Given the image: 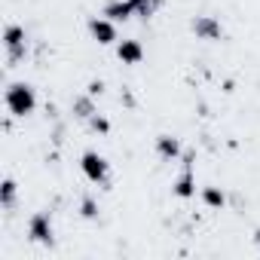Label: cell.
Returning <instances> with one entry per match:
<instances>
[{
  "label": "cell",
  "instance_id": "obj_1",
  "mask_svg": "<svg viewBox=\"0 0 260 260\" xmlns=\"http://www.w3.org/2000/svg\"><path fill=\"white\" fill-rule=\"evenodd\" d=\"M7 110L13 113V116H28V113H34V107H37V92L28 86V83H13L10 89H7Z\"/></svg>",
  "mask_w": 260,
  "mask_h": 260
},
{
  "label": "cell",
  "instance_id": "obj_2",
  "mask_svg": "<svg viewBox=\"0 0 260 260\" xmlns=\"http://www.w3.org/2000/svg\"><path fill=\"white\" fill-rule=\"evenodd\" d=\"M80 172L86 175L89 184H98V187H104L110 181V162L101 153H95V150H86L80 156Z\"/></svg>",
  "mask_w": 260,
  "mask_h": 260
},
{
  "label": "cell",
  "instance_id": "obj_3",
  "mask_svg": "<svg viewBox=\"0 0 260 260\" xmlns=\"http://www.w3.org/2000/svg\"><path fill=\"white\" fill-rule=\"evenodd\" d=\"M25 46H28L25 28H22V25H7V28H4V49H7L10 64H16L19 58H25Z\"/></svg>",
  "mask_w": 260,
  "mask_h": 260
},
{
  "label": "cell",
  "instance_id": "obj_4",
  "mask_svg": "<svg viewBox=\"0 0 260 260\" xmlns=\"http://www.w3.org/2000/svg\"><path fill=\"white\" fill-rule=\"evenodd\" d=\"M172 190H175V196H178V199H193V196H196V175H193V153H187V156H184V169H181V175H178V181L172 184Z\"/></svg>",
  "mask_w": 260,
  "mask_h": 260
},
{
  "label": "cell",
  "instance_id": "obj_5",
  "mask_svg": "<svg viewBox=\"0 0 260 260\" xmlns=\"http://www.w3.org/2000/svg\"><path fill=\"white\" fill-rule=\"evenodd\" d=\"M89 34H92L95 43L110 46V43H116V22L107 19V16H92L89 19Z\"/></svg>",
  "mask_w": 260,
  "mask_h": 260
},
{
  "label": "cell",
  "instance_id": "obj_6",
  "mask_svg": "<svg viewBox=\"0 0 260 260\" xmlns=\"http://www.w3.org/2000/svg\"><path fill=\"white\" fill-rule=\"evenodd\" d=\"M28 239L37 242V245H49L52 242V217H49V211H37L28 220Z\"/></svg>",
  "mask_w": 260,
  "mask_h": 260
},
{
  "label": "cell",
  "instance_id": "obj_7",
  "mask_svg": "<svg viewBox=\"0 0 260 260\" xmlns=\"http://www.w3.org/2000/svg\"><path fill=\"white\" fill-rule=\"evenodd\" d=\"M190 28H193V34H196L199 40H220V37H223V25H220L214 16H196V19L190 22Z\"/></svg>",
  "mask_w": 260,
  "mask_h": 260
},
{
  "label": "cell",
  "instance_id": "obj_8",
  "mask_svg": "<svg viewBox=\"0 0 260 260\" xmlns=\"http://www.w3.org/2000/svg\"><path fill=\"white\" fill-rule=\"evenodd\" d=\"M116 58L122 64H141L144 61V46L141 40H119L116 43Z\"/></svg>",
  "mask_w": 260,
  "mask_h": 260
},
{
  "label": "cell",
  "instance_id": "obj_9",
  "mask_svg": "<svg viewBox=\"0 0 260 260\" xmlns=\"http://www.w3.org/2000/svg\"><path fill=\"white\" fill-rule=\"evenodd\" d=\"M101 16H107L113 22H128V19L135 16V7H132V0H107Z\"/></svg>",
  "mask_w": 260,
  "mask_h": 260
},
{
  "label": "cell",
  "instance_id": "obj_10",
  "mask_svg": "<svg viewBox=\"0 0 260 260\" xmlns=\"http://www.w3.org/2000/svg\"><path fill=\"white\" fill-rule=\"evenodd\" d=\"M156 156H159L162 162H175V159L181 156V141L172 138V135H159V138H156Z\"/></svg>",
  "mask_w": 260,
  "mask_h": 260
},
{
  "label": "cell",
  "instance_id": "obj_11",
  "mask_svg": "<svg viewBox=\"0 0 260 260\" xmlns=\"http://www.w3.org/2000/svg\"><path fill=\"white\" fill-rule=\"evenodd\" d=\"M16 196H19V187L13 178H4V184H0V205H4L7 211L16 205Z\"/></svg>",
  "mask_w": 260,
  "mask_h": 260
},
{
  "label": "cell",
  "instance_id": "obj_12",
  "mask_svg": "<svg viewBox=\"0 0 260 260\" xmlns=\"http://www.w3.org/2000/svg\"><path fill=\"white\" fill-rule=\"evenodd\" d=\"M92 113H98L95 104H92V95H80V98L74 101V116H77V119H89Z\"/></svg>",
  "mask_w": 260,
  "mask_h": 260
},
{
  "label": "cell",
  "instance_id": "obj_13",
  "mask_svg": "<svg viewBox=\"0 0 260 260\" xmlns=\"http://www.w3.org/2000/svg\"><path fill=\"white\" fill-rule=\"evenodd\" d=\"M202 202H205L208 208H223L226 196H223V190H220V187H205V190H202Z\"/></svg>",
  "mask_w": 260,
  "mask_h": 260
},
{
  "label": "cell",
  "instance_id": "obj_14",
  "mask_svg": "<svg viewBox=\"0 0 260 260\" xmlns=\"http://www.w3.org/2000/svg\"><path fill=\"white\" fill-rule=\"evenodd\" d=\"M159 4H162V0H132L135 16H141V19H150V16L159 10Z\"/></svg>",
  "mask_w": 260,
  "mask_h": 260
},
{
  "label": "cell",
  "instance_id": "obj_15",
  "mask_svg": "<svg viewBox=\"0 0 260 260\" xmlns=\"http://www.w3.org/2000/svg\"><path fill=\"white\" fill-rule=\"evenodd\" d=\"M86 122H89V128H92V132H98V135H107V132H110V122H107L104 116H98V113H92Z\"/></svg>",
  "mask_w": 260,
  "mask_h": 260
},
{
  "label": "cell",
  "instance_id": "obj_16",
  "mask_svg": "<svg viewBox=\"0 0 260 260\" xmlns=\"http://www.w3.org/2000/svg\"><path fill=\"white\" fill-rule=\"evenodd\" d=\"M80 214H83L86 220H95V217H98V205H95V199H92V196H86V199H83Z\"/></svg>",
  "mask_w": 260,
  "mask_h": 260
},
{
  "label": "cell",
  "instance_id": "obj_17",
  "mask_svg": "<svg viewBox=\"0 0 260 260\" xmlns=\"http://www.w3.org/2000/svg\"><path fill=\"white\" fill-rule=\"evenodd\" d=\"M101 89H104V86H101L98 80H92V83H89V95H92V98H95V95H101Z\"/></svg>",
  "mask_w": 260,
  "mask_h": 260
},
{
  "label": "cell",
  "instance_id": "obj_18",
  "mask_svg": "<svg viewBox=\"0 0 260 260\" xmlns=\"http://www.w3.org/2000/svg\"><path fill=\"white\" fill-rule=\"evenodd\" d=\"M254 245H257V248H260V226H257V230H254Z\"/></svg>",
  "mask_w": 260,
  "mask_h": 260
}]
</instances>
